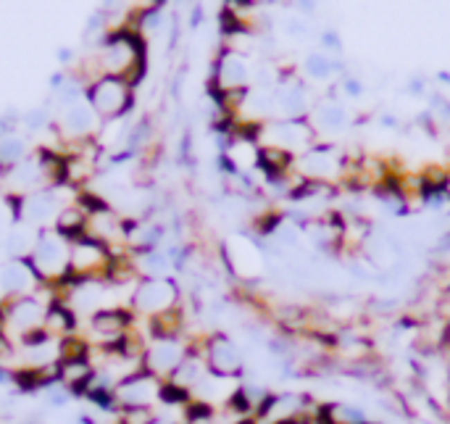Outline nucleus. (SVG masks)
Masks as SVG:
<instances>
[{
  "mask_svg": "<svg viewBox=\"0 0 450 424\" xmlns=\"http://www.w3.org/2000/svg\"><path fill=\"white\" fill-rule=\"evenodd\" d=\"M161 398H163L166 403H182V400H187V390L185 387H177V385H166V387L161 390Z\"/></svg>",
  "mask_w": 450,
  "mask_h": 424,
  "instance_id": "f257e3e1",
  "label": "nucleus"
}]
</instances>
